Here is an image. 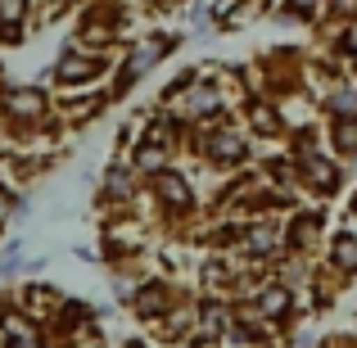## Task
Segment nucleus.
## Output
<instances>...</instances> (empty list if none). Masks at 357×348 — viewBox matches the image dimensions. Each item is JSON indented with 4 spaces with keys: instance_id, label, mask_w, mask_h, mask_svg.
Listing matches in <instances>:
<instances>
[{
    "instance_id": "3",
    "label": "nucleus",
    "mask_w": 357,
    "mask_h": 348,
    "mask_svg": "<svg viewBox=\"0 0 357 348\" xmlns=\"http://www.w3.org/2000/svg\"><path fill=\"white\" fill-rule=\"evenodd\" d=\"M331 105H335V114H340V118H353V114H357V100L349 96V91H340V96H335Z\"/></svg>"
},
{
    "instance_id": "6",
    "label": "nucleus",
    "mask_w": 357,
    "mask_h": 348,
    "mask_svg": "<svg viewBox=\"0 0 357 348\" xmlns=\"http://www.w3.org/2000/svg\"><path fill=\"white\" fill-rule=\"evenodd\" d=\"M340 140H344V149H357V127H353V122L340 127Z\"/></svg>"
},
{
    "instance_id": "5",
    "label": "nucleus",
    "mask_w": 357,
    "mask_h": 348,
    "mask_svg": "<svg viewBox=\"0 0 357 348\" xmlns=\"http://www.w3.org/2000/svg\"><path fill=\"white\" fill-rule=\"evenodd\" d=\"M18 14H23V0H0V18H5V23H14Z\"/></svg>"
},
{
    "instance_id": "1",
    "label": "nucleus",
    "mask_w": 357,
    "mask_h": 348,
    "mask_svg": "<svg viewBox=\"0 0 357 348\" xmlns=\"http://www.w3.org/2000/svg\"><path fill=\"white\" fill-rule=\"evenodd\" d=\"M213 154L231 163V158H240V140L236 136H218V140H213Z\"/></svg>"
},
{
    "instance_id": "2",
    "label": "nucleus",
    "mask_w": 357,
    "mask_h": 348,
    "mask_svg": "<svg viewBox=\"0 0 357 348\" xmlns=\"http://www.w3.org/2000/svg\"><path fill=\"white\" fill-rule=\"evenodd\" d=\"M41 105H45V100L36 96V91H18V96H14V109H18V114H36Z\"/></svg>"
},
{
    "instance_id": "8",
    "label": "nucleus",
    "mask_w": 357,
    "mask_h": 348,
    "mask_svg": "<svg viewBox=\"0 0 357 348\" xmlns=\"http://www.w3.org/2000/svg\"><path fill=\"white\" fill-rule=\"evenodd\" d=\"M349 50H357V27H353V32H349Z\"/></svg>"
},
{
    "instance_id": "9",
    "label": "nucleus",
    "mask_w": 357,
    "mask_h": 348,
    "mask_svg": "<svg viewBox=\"0 0 357 348\" xmlns=\"http://www.w3.org/2000/svg\"><path fill=\"white\" fill-rule=\"evenodd\" d=\"M298 9H317V0H298Z\"/></svg>"
},
{
    "instance_id": "7",
    "label": "nucleus",
    "mask_w": 357,
    "mask_h": 348,
    "mask_svg": "<svg viewBox=\"0 0 357 348\" xmlns=\"http://www.w3.org/2000/svg\"><path fill=\"white\" fill-rule=\"evenodd\" d=\"M335 5H340V9H357V0H335Z\"/></svg>"
},
{
    "instance_id": "4",
    "label": "nucleus",
    "mask_w": 357,
    "mask_h": 348,
    "mask_svg": "<svg viewBox=\"0 0 357 348\" xmlns=\"http://www.w3.org/2000/svg\"><path fill=\"white\" fill-rule=\"evenodd\" d=\"M340 267H357V244L340 240Z\"/></svg>"
}]
</instances>
